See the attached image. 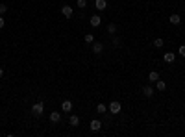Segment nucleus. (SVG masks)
I'll list each match as a JSON object with an SVG mask.
<instances>
[{
	"label": "nucleus",
	"mask_w": 185,
	"mask_h": 137,
	"mask_svg": "<svg viewBox=\"0 0 185 137\" xmlns=\"http://www.w3.org/2000/svg\"><path fill=\"white\" fill-rule=\"evenodd\" d=\"M109 111H111L113 115H118V113L122 111V104L118 102V100H113V102L109 104Z\"/></svg>",
	"instance_id": "obj_1"
},
{
	"label": "nucleus",
	"mask_w": 185,
	"mask_h": 137,
	"mask_svg": "<svg viewBox=\"0 0 185 137\" xmlns=\"http://www.w3.org/2000/svg\"><path fill=\"white\" fill-rule=\"evenodd\" d=\"M43 111H45V106H43V102H37L31 106V113L34 115H43Z\"/></svg>",
	"instance_id": "obj_2"
},
{
	"label": "nucleus",
	"mask_w": 185,
	"mask_h": 137,
	"mask_svg": "<svg viewBox=\"0 0 185 137\" xmlns=\"http://www.w3.org/2000/svg\"><path fill=\"white\" fill-rule=\"evenodd\" d=\"M89 128H91V132H98V130L102 128V122H100L98 119H93L91 124H89Z\"/></svg>",
	"instance_id": "obj_3"
},
{
	"label": "nucleus",
	"mask_w": 185,
	"mask_h": 137,
	"mask_svg": "<svg viewBox=\"0 0 185 137\" xmlns=\"http://www.w3.org/2000/svg\"><path fill=\"white\" fill-rule=\"evenodd\" d=\"M61 13H63V17H65V19H70L74 11H72V7H70V6H61Z\"/></svg>",
	"instance_id": "obj_4"
},
{
	"label": "nucleus",
	"mask_w": 185,
	"mask_h": 137,
	"mask_svg": "<svg viewBox=\"0 0 185 137\" xmlns=\"http://www.w3.org/2000/svg\"><path fill=\"white\" fill-rule=\"evenodd\" d=\"M100 22H102V17H100V15H93V17L89 19V24H91L93 28H96V26H100Z\"/></svg>",
	"instance_id": "obj_5"
},
{
	"label": "nucleus",
	"mask_w": 185,
	"mask_h": 137,
	"mask_svg": "<svg viewBox=\"0 0 185 137\" xmlns=\"http://www.w3.org/2000/svg\"><path fill=\"white\" fill-rule=\"evenodd\" d=\"M94 7L98 11H104V9H107V2L106 0H94Z\"/></svg>",
	"instance_id": "obj_6"
},
{
	"label": "nucleus",
	"mask_w": 185,
	"mask_h": 137,
	"mask_svg": "<svg viewBox=\"0 0 185 137\" xmlns=\"http://www.w3.org/2000/svg\"><path fill=\"white\" fill-rule=\"evenodd\" d=\"M169 22H170V24H174V26H178V24H181V17H180L178 13H174V15H170Z\"/></svg>",
	"instance_id": "obj_7"
},
{
	"label": "nucleus",
	"mask_w": 185,
	"mask_h": 137,
	"mask_svg": "<svg viewBox=\"0 0 185 137\" xmlns=\"http://www.w3.org/2000/svg\"><path fill=\"white\" fill-rule=\"evenodd\" d=\"M61 109H63V113H69L72 109V102L70 100H63L61 102Z\"/></svg>",
	"instance_id": "obj_8"
},
{
	"label": "nucleus",
	"mask_w": 185,
	"mask_h": 137,
	"mask_svg": "<svg viewBox=\"0 0 185 137\" xmlns=\"http://www.w3.org/2000/svg\"><path fill=\"white\" fill-rule=\"evenodd\" d=\"M59 121H61V113H59V111H52V113H50V122L58 124Z\"/></svg>",
	"instance_id": "obj_9"
},
{
	"label": "nucleus",
	"mask_w": 185,
	"mask_h": 137,
	"mask_svg": "<svg viewBox=\"0 0 185 137\" xmlns=\"http://www.w3.org/2000/svg\"><path fill=\"white\" fill-rule=\"evenodd\" d=\"M102 50H104V45L102 43H93V54H102Z\"/></svg>",
	"instance_id": "obj_10"
},
{
	"label": "nucleus",
	"mask_w": 185,
	"mask_h": 137,
	"mask_svg": "<svg viewBox=\"0 0 185 137\" xmlns=\"http://www.w3.org/2000/svg\"><path fill=\"white\" fill-rule=\"evenodd\" d=\"M143 94H145L146 98H152V97H154V89H152L150 85H145L143 87Z\"/></svg>",
	"instance_id": "obj_11"
},
{
	"label": "nucleus",
	"mask_w": 185,
	"mask_h": 137,
	"mask_svg": "<svg viewBox=\"0 0 185 137\" xmlns=\"http://www.w3.org/2000/svg\"><path fill=\"white\" fill-rule=\"evenodd\" d=\"M163 59H165V63H174L176 56H174V52H165V56H163Z\"/></svg>",
	"instance_id": "obj_12"
},
{
	"label": "nucleus",
	"mask_w": 185,
	"mask_h": 137,
	"mask_svg": "<svg viewBox=\"0 0 185 137\" xmlns=\"http://www.w3.org/2000/svg\"><path fill=\"white\" fill-rule=\"evenodd\" d=\"M156 87H157V91H165L167 89V83L163 82V80H157L156 82Z\"/></svg>",
	"instance_id": "obj_13"
},
{
	"label": "nucleus",
	"mask_w": 185,
	"mask_h": 137,
	"mask_svg": "<svg viewBox=\"0 0 185 137\" xmlns=\"http://www.w3.org/2000/svg\"><path fill=\"white\" fill-rule=\"evenodd\" d=\"M148 80H150V82H157V80H159V74H157L156 70H152L150 74H148Z\"/></svg>",
	"instance_id": "obj_14"
},
{
	"label": "nucleus",
	"mask_w": 185,
	"mask_h": 137,
	"mask_svg": "<svg viewBox=\"0 0 185 137\" xmlns=\"http://www.w3.org/2000/svg\"><path fill=\"white\" fill-rule=\"evenodd\" d=\"M70 126H78L80 124V117H76V115H70Z\"/></svg>",
	"instance_id": "obj_15"
},
{
	"label": "nucleus",
	"mask_w": 185,
	"mask_h": 137,
	"mask_svg": "<svg viewBox=\"0 0 185 137\" xmlns=\"http://www.w3.org/2000/svg\"><path fill=\"white\" fill-rule=\"evenodd\" d=\"M83 41H85V43H94V35L93 34H85V37H83Z\"/></svg>",
	"instance_id": "obj_16"
},
{
	"label": "nucleus",
	"mask_w": 185,
	"mask_h": 137,
	"mask_svg": "<svg viewBox=\"0 0 185 137\" xmlns=\"http://www.w3.org/2000/svg\"><path fill=\"white\" fill-rule=\"evenodd\" d=\"M163 45H165V41H163L161 37H157V39H154V46H156V48H161Z\"/></svg>",
	"instance_id": "obj_17"
},
{
	"label": "nucleus",
	"mask_w": 185,
	"mask_h": 137,
	"mask_svg": "<svg viewBox=\"0 0 185 137\" xmlns=\"http://www.w3.org/2000/svg\"><path fill=\"white\" fill-rule=\"evenodd\" d=\"M107 31H109L111 35H115V31H117V24H107Z\"/></svg>",
	"instance_id": "obj_18"
},
{
	"label": "nucleus",
	"mask_w": 185,
	"mask_h": 137,
	"mask_svg": "<svg viewBox=\"0 0 185 137\" xmlns=\"http://www.w3.org/2000/svg\"><path fill=\"white\" fill-rule=\"evenodd\" d=\"M96 111H98V113H106V111H107L106 104H98V106H96Z\"/></svg>",
	"instance_id": "obj_19"
},
{
	"label": "nucleus",
	"mask_w": 185,
	"mask_h": 137,
	"mask_svg": "<svg viewBox=\"0 0 185 137\" xmlns=\"http://www.w3.org/2000/svg\"><path fill=\"white\" fill-rule=\"evenodd\" d=\"M178 54H180L181 58H185V45H181V46L178 48Z\"/></svg>",
	"instance_id": "obj_20"
},
{
	"label": "nucleus",
	"mask_w": 185,
	"mask_h": 137,
	"mask_svg": "<svg viewBox=\"0 0 185 137\" xmlns=\"http://www.w3.org/2000/svg\"><path fill=\"white\" fill-rule=\"evenodd\" d=\"M78 7H87V0H78Z\"/></svg>",
	"instance_id": "obj_21"
},
{
	"label": "nucleus",
	"mask_w": 185,
	"mask_h": 137,
	"mask_svg": "<svg viewBox=\"0 0 185 137\" xmlns=\"http://www.w3.org/2000/svg\"><path fill=\"white\" fill-rule=\"evenodd\" d=\"M113 45H115V46H118V45H121V37L113 35Z\"/></svg>",
	"instance_id": "obj_22"
},
{
	"label": "nucleus",
	"mask_w": 185,
	"mask_h": 137,
	"mask_svg": "<svg viewBox=\"0 0 185 137\" xmlns=\"http://www.w3.org/2000/svg\"><path fill=\"white\" fill-rule=\"evenodd\" d=\"M7 11V6H4V4H0V15H4Z\"/></svg>",
	"instance_id": "obj_23"
},
{
	"label": "nucleus",
	"mask_w": 185,
	"mask_h": 137,
	"mask_svg": "<svg viewBox=\"0 0 185 137\" xmlns=\"http://www.w3.org/2000/svg\"><path fill=\"white\" fill-rule=\"evenodd\" d=\"M4 24H6V20H4V17L0 15V28H4Z\"/></svg>",
	"instance_id": "obj_24"
},
{
	"label": "nucleus",
	"mask_w": 185,
	"mask_h": 137,
	"mask_svg": "<svg viewBox=\"0 0 185 137\" xmlns=\"http://www.w3.org/2000/svg\"><path fill=\"white\" fill-rule=\"evenodd\" d=\"M2 76H4V69H2V67H0V78H2Z\"/></svg>",
	"instance_id": "obj_25"
}]
</instances>
